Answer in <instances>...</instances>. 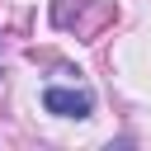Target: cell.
Returning a JSON list of instances; mask_svg holds the SVG:
<instances>
[{
    "instance_id": "1",
    "label": "cell",
    "mask_w": 151,
    "mask_h": 151,
    "mask_svg": "<svg viewBox=\"0 0 151 151\" xmlns=\"http://www.w3.org/2000/svg\"><path fill=\"white\" fill-rule=\"evenodd\" d=\"M90 90H71V85H47L42 90V109L57 113V118H85L90 113Z\"/></svg>"
}]
</instances>
